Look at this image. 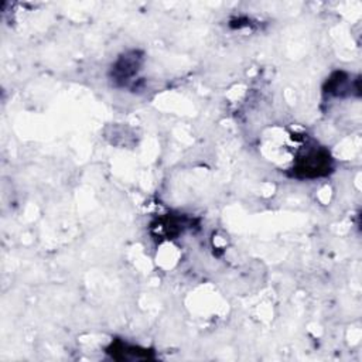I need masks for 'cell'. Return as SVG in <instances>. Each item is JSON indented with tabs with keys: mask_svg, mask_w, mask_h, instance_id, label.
<instances>
[{
	"mask_svg": "<svg viewBox=\"0 0 362 362\" xmlns=\"http://www.w3.org/2000/svg\"><path fill=\"white\" fill-rule=\"evenodd\" d=\"M330 168V157L327 153L313 152L300 160L297 170L303 171V175L316 177L320 174H326Z\"/></svg>",
	"mask_w": 362,
	"mask_h": 362,
	"instance_id": "1",
	"label": "cell"
}]
</instances>
